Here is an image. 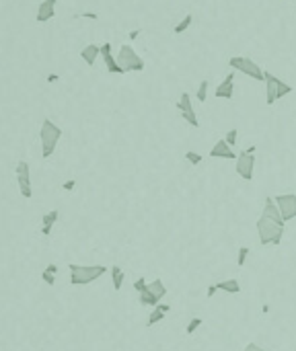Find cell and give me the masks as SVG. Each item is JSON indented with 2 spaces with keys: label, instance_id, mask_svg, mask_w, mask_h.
Segmentation results:
<instances>
[{
  "label": "cell",
  "instance_id": "20",
  "mask_svg": "<svg viewBox=\"0 0 296 351\" xmlns=\"http://www.w3.org/2000/svg\"><path fill=\"white\" fill-rule=\"evenodd\" d=\"M123 269L119 267V265H113L111 267V279H113V290H121V286H123Z\"/></svg>",
  "mask_w": 296,
  "mask_h": 351
},
{
  "label": "cell",
  "instance_id": "12",
  "mask_svg": "<svg viewBox=\"0 0 296 351\" xmlns=\"http://www.w3.org/2000/svg\"><path fill=\"white\" fill-rule=\"evenodd\" d=\"M216 97L218 99H233L235 97V72L226 74V78L216 87Z\"/></svg>",
  "mask_w": 296,
  "mask_h": 351
},
{
  "label": "cell",
  "instance_id": "32",
  "mask_svg": "<svg viewBox=\"0 0 296 351\" xmlns=\"http://www.w3.org/2000/svg\"><path fill=\"white\" fill-rule=\"evenodd\" d=\"M245 351H266L261 345H257V343H247L245 345Z\"/></svg>",
  "mask_w": 296,
  "mask_h": 351
},
{
  "label": "cell",
  "instance_id": "27",
  "mask_svg": "<svg viewBox=\"0 0 296 351\" xmlns=\"http://www.w3.org/2000/svg\"><path fill=\"white\" fill-rule=\"evenodd\" d=\"M200 326H202V319H191V321L187 322V326H185V333H187V335H193V333L200 329Z\"/></svg>",
  "mask_w": 296,
  "mask_h": 351
},
{
  "label": "cell",
  "instance_id": "23",
  "mask_svg": "<svg viewBox=\"0 0 296 351\" xmlns=\"http://www.w3.org/2000/svg\"><path fill=\"white\" fill-rule=\"evenodd\" d=\"M208 87H210L208 80H202V83H200L198 92H196V99H198L200 103H206V99H208Z\"/></svg>",
  "mask_w": 296,
  "mask_h": 351
},
{
  "label": "cell",
  "instance_id": "4",
  "mask_svg": "<svg viewBox=\"0 0 296 351\" xmlns=\"http://www.w3.org/2000/svg\"><path fill=\"white\" fill-rule=\"evenodd\" d=\"M264 83H266V101H267V105H274L276 101L284 99L294 90L288 83H284V80H280L276 74H271V72H264Z\"/></svg>",
  "mask_w": 296,
  "mask_h": 351
},
{
  "label": "cell",
  "instance_id": "33",
  "mask_svg": "<svg viewBox=\"0 0 296 351\" xmlns=\"http://www.w3.org/2000/svg\"><path fill=\"white\" fill-rule=\"evenodd\" d=\"M45 271H48V273H52V275H56V273H58V267H56L54 263H50L48 267H45Z\"/></svg>",
  "mask_w": 296,
  "mask_h": 351
},
{
  "label": "cell",
  "instance_id": "5",
  "mask_svg": "<svg viewBox=\"0 0 296 351\" xmlns=\"http://www.w3.org/2000/svg\"><path fill=\"white\" fill-rule=\"evenodd\" d=\"M255 150L257 146H249L243 152L237 154V162H235V171L241 179L245 181H253V171H255Z\"/></svg>",
  "mask_w": 296,
  "mask_h": 351
},
{
  "label": "cell",
  "instance_id": "13",
  "mask_svg": "<svg viewBox=\"0 0 296 351\" xmlns=\"http://www.w3.org/2000/svg\"><path fill=\"white\" fill-rule=\"evenodd\" d=\"M210 156L212 158H226V160H237V154H235V150L224 142V140H218L212 150H210Z\"/></svg>",
  "mask_w": 296,
  "mask_h": 351
},
{
  "label": "cell",
  "instance_id": "15",
  "mask_svg": "<svg viewBox=\"0 0 296 351\" xmlns=\"http://www.w3.org/2000/svg\"><path fill=\"white\" fill-rule=\"evenodd\" d=\"M261 216H267L269 220L278 222V224H284L282 214H280V209H278V204L274 202V197H266V204H264V214H261ZM284 226H286V224H284Z\"/></svg>",
  "mask_w": 296,
  "mask_h": 351
},
{
  "label": "cell",
  "instance_id": "22",
  "mask_svg": "<svg viewBox=\"0 0 296 351\" xmlns=\"http://www.w3.org/2000/svg\"><path fill=\"white\" fill-rule=\"evenodd\" d=\"M191 23H193V17L191 15H185L183 19H181L177 25H175V29H173V33H177V35H181V33H185L189 27H191Z\"/></svg>",
  "mask_w": 296,
  "mask_h": 351
},
{
  "label": "cell",
  "instance_id": "3",
  "mask_svg": "<svg viewBox=\"0 0 296 351\" xmlns=\"http://www.w3.org/2000/svg\"><path fill=\"white\" fill-rule=\"evenodd\" d=\"M62 138V130L56 125L52 119H43L41 130H39V140H41V154L43 158H50L54 154L56 146H58Z\"/></svg>",
  "mask_w": 296,
  "mask_h": 351
},
{
  "label": "cell",
  "instance_id": "28",
  "mask_svg": "<svg viewBox=\"0 0 296 351\" xmlns=\"http://www.w3.org/2000/svg\"><path fill=\"white\" fill-rule=\"evenodd\" d=\"M185 160H187V162H191L193 167H198L200 162H202V154H198V152L189 150V152H185Z\"/></svg>",
  "mask_w": 296,
  "mask_h": 351
},
{
  "label": "cell",
  "instance_id": "9",
  "mask_svg": "<svg viewBox=\"0 0 296 351\" xmlns=\"http://www.w3.org/2000/svg\"><path fill=\"white\" fill-rule=\"evenodd\" d=\"M274 202L278 204V209L282 214V220L286 224L288 220L296 218V195L294 193H284V195H276Z\"/></svg>",
  "mask_w": 296,
  "mask_h": 351
},
{
  "label": "cell",
  "instance_id": "2",
  "mask_svg": "<svg viewBox=\"0 0 296 351\" xmlns=\"http://www.w3.org/2000/svg\"><path fill=\"white\" fill-rule=\"evenodd\" d=\"M257 234H259V242L261 247H267V244H280L284 236V224L269 220L267 216H261L257 220Z\"/></svg>",
  "mask_w": 296,
  "mask_h": 351
},
{
  "label": "cell",
  "instance_id": "14",
  "mask_svg": "<svg viewBox=\"0 0 296 351\" xmlns=\"http://www.w3.org/2000/svg\"><path fill=\"white\" fill-rule=\"evenodd\" d=\"M56 4H58V0H43L37 8V23H48L50 19H54Z\"/></svg>",
  "mask_w": 296,
  "mask_h": 351
},
{
  "label": "cell",
  "instance_id": "34",
  "mask_svg": "<svg viewBox=\"0 0 296 351\" xmlns=\"http://www.w3.org/2000/svg\"><path fill=\"white\" fill-rule=\"evenodd\" d=\"M216 292H218V288H216V284H214V286H210V288H208L206 294H208V298H212V296L216 294Z\"/></svg>",
  "mask_w": 296,
  "mask_h": 351
},
{
  "label": "cell",
  "instance_id": "37",
  "mask_svg": "<svg viewBox=\"0 0 296 351\" xmlns=\"http://www.w3.org/2000/svg\"><path fill=\"white\" fill-rule=\"evenodd\" d=\"M138 35H140V29H134V31H130V39H138Z\"/></svg>",
  "mask_w": 296,
  "mask_h": 351
},
{
  "label": "cell",
  "instance_id": "19",
  "mask_svg": "<svg viewBox=\"0 0 296 351\" xmlns=\"http://www.w3.org/2000/svg\"><path fill=\"white\" fill-rule=\"evenodd\" d=\"M148 292H150L152 296H156L158 300H163L167 296V288L163 284V279H154V282L148 284Z\"/></svg>",
  "mask_w": 296,
  "mask_h": 351
},
{
  "label": "cell",
  "instance_id": "1",
  "mask_svg": "<svg viewBox=\"0 0 296 351\" xmlns=\"http://www.w3.org/2000/svg\"><path fill=\"white\" fill-rule=\"evenodd\" d=\"M68 269H70V284L72 286H89V284L97 282L99 277H103L107 273L105 265H76V263H70Z\"/></svg>",
  "mask_w": 296,
  "mask_h": 351
},
{
  "label": "cell",
  "instance_id": "7",
  "mask_svg": "<svg viewBox=\"0 0 296 351\" xmlns=\"http://www.w3.org/2000/svg\"><path fill=\"white\" fill-rule=\"evenodd\" d=\"M229 66L233 70H238L243 72L245 76H251L253 80H264V70L259 68V64H255L251 58H245V56H233L229 60Z\"/></svg>",
  "mask_w": 296,
  "mask_h": 351
},
{
  "label": "cell",
  "instance_id": "8",
  "mask_svg": "<svg viewBox=\"0 0 296 351\" xmlns=\"http://www.w3.org/2000/svg\"><path fill=\"white\" fill-rule=\"evenodd\" d=\"M177 109H179L181 117H183V119L191 127H200V121H198L196 109H193V103H191V95H189V92H181V97L177 101Z\"/></svg>",
  "mask_w": 296,
  "mask_h": 351
},
{
  "label": "cell",
  "instance_id": "6",
  "mask_svg": "<svg viewBox=\"0 0 296 351\" xmlns=\"http://www.w3.org/2000/svg\"><path fill=\"white\" fill-rule=\"evenodd\" d=\"M118 64L121 66L123 72H142L144 70V60L136 54V50L132 45H121L118 56H116Z\"/></svg>",
  "mask_w": 296,
  "mask_h": 351
},
{
  "label": "cell",
  "instance_id": "29",
  "mask_svg": "<svg viewBox=\"0 0 296 351\" xmlns=\"http://www.w3.org/2000/svg\"><path fill=\"white\" fill-rule=\"evenodd\" d=\"M41 279H43V284H48V286H54V284H56V275L48 273V271H45V269L41 271Z\"/></svg>",
  "mask_w": 296,
  "mask_h": 351
},
{
  "label": "cell",
  "instance_id": "31",
  "mask_svg": "<svg viewBox=\"0 0 296 351\" xmlns=\"http://www.w3.org/2000/svg\"><path fill=\"white\" fill-rule=\"evenodd\" d=\"M74 187H76V179H68V181L62 185V189H64V191H72Z\"/></svg>",
  "mask_w": 296,
  "mask_h": 351
},
{
  "label": "cell",
  "instance_id": "35",
  "mask_svg": "<svg viewBox=\"0 0 296 351\" xmlns=\"http://www.w3.org/2000/svg\"><path fill=\"white\" fill-rule=\"evenodd\" d=\"M81 17H85V19H93V21H97V19H99V15H95V13H83Z\"/></svg>",
  "mask_w": 296,
  "mask_h": 351
},
{
  "label": "cell",
  "instance_id": "18",
  "mask_svg": "<svg viewBox=\"0 0 296 351\" xmlns=\"http://www.w3.org/2000/svg\"><path fill=\"white\" fill-rule=\"evenodd\" d=\"M220 292H226V294H238L241 292V284H238V279H224V282H218L216 284Z\"/></svg>",
  "mask_w": 296,
  "mask_h": 351
},
{
  "label": "cell",
  "instance_id": "17",
  "mask_svg": "<svg viewBox=\"0 0 296 351\" xmlns=\"http://www.w3.org/2000/svg\"><path fill=\"white\" fill-rule=\"evenodd\" d=\"M101 56V45H95V43H90V45H87V48H83V52H81V58L89 64V66H93L95 62H97V58Z\"/></svg>",
  "mask_w": 296,
  "mask_h": 351
},
{
  "label": "cell",
  "instance_id": "26",
  "mask_svg": "<svg viewBox=\"0 0 296 351\" xmlns=\"http://www.w3.org/2000/svg\"><path fill=\"white\" fill-rule=\"evenodd\" d=\"M249 253H251V251H249V247H241V249H238V257H237V265H238V267H243V265L247 263Z\"/></svg>",
  "mask_w": 296,
  "mask_h": 351
},
{
  "label": "cell",
  "instance_id": "38",
  "mask_svg": "<svg viewBox=\"0 0 296 351\" xmlns=\"http://www.w3.org/2000/svg\"><path fill=\"white\" fill-rule=\"evenodd\" d=\"M56 80H58V74H50L48 76V83H56Z\"/></svg>",
  "mask_w": 296,
  "mask_h": 351
},
{
  "label": "cell",
  "instance_id": "25",
  "mask_svg": "<svg viewBox=\"0 0 296 351\" xmlns=\"http://www.w3.org/2000/svg\"><path fill=\"white\" fill-rule=\"evenodd\" d=\"M222 140H224V142L229 144L231 148H233V146H237V140H238V130H235V127H233V130H229V132H226V136H224Z\"/></svg>",
  "mask_w": 296,
  "mask_h": 351
},
{
  "label": "cell",
  "instance_id": "11",
  "mask_svg": "<svg viewBox=\"0 0 296 351\" xmlns=\"http://www.w3.org/2000/svg\"><path fill=\"white\" fill-rule=\"evenodd\" d=\"M101 58H103V64H105V68H107V72H109V74H126V72L121 70V66L118 64L116 56H113V52H111V43H109V41L101 45Z\"/></svg>",
  "mask_w": 296,
  "mask_h": 351
},
{
  "label": "cell",
  "instance_id": "30",
  "mask_svg": "<svg viewBox=\"0 0 296 351\" xmlns=\"http://www.w3.org/2000/svg\"><path fill=\"white\" fill-rule=\"evenodd\" d=\"M146 286H148V284H146V279H144V277H138V279H136V282H134V290L138 292V294H140V292H144V290H146Z\"/></svg>",
  "mask_w": 296,
  "mask_h": 351
},
{
  "label": "cell",
  "instance_id": "21",
  "mask_svg": "<svg viewBox=\"0 0 296 351\" xmlns=\"http://www.w3.org/2000/svg\"><path fill=\"white\" fill-rule=\"evenodd\" d=\"M158 302H161V300L148 292V286H146L144 292H140V304H144V306H152L154 308V306H158Z\"/></svg>",
  "mask_w": 296,
  "mask_h": 351
},
{
  "label": "cell",
  "instance_id": "16",
  "mask_svg": "<svg viewBox=\"0 0 296 351\" xmlns=\"http://www.w3.org/2000/svg\"><path fill=\"white\" fill-rule=\"evenodd\" d=\"M58 220H60V212H58V209L43 214V218H41V234H43V236H50L52 230H54V224Z\"/></svg>",
  "mask_w": 296,
  "mask_h": 351
},
{
  "label": "cell",
  "instance_id": "10",
  "mask_svg": "<svg viewBox=\"0 0 296 351\" xmlns=\"http://www.w3.org/2000/svg\"><path fill=\"white\" fill-rule=\"evenodd\" d=\"M17 183H19V189L21 195L25 200H31L33 197V189H31V177H29V165L25 160H21L17 165Z\"/></svg>",
  "mask_w": 296,
  "mask_h": 351
},
{
  "label": "cell",
  "instance_id": "36",
  "mask_svg": "<svg viewBox=\"0 0 296 351\" xmlns=\"http://www.w3.org/2000/svg\"><path fill=\"white\" fill-rule=\"evenodd\" d=\"M156 308H158V310H163L165 314H167V312L171 310V306H169V304H158V306H156Z\"/></svg>",
  "mask_w": 296,
  "mask_h": 351
},
{
  "label": "cell",
  "instance_id": "24",
  "mask_svg": "<svg viewBox=\"0 0 296 351\" xmlns=\"http://www.w3.org/2000/svg\"><path fill=\"white\" fill-rule=\"evenodd\" d=\"M165 319V312L163 310H158L156 306L152 308V312H150V317H148V322H146V326H152V324H156V322H161Z\"/></svg>",
  "mask_w": 296,
  "mask_h": 351
}]
</instances>
